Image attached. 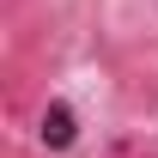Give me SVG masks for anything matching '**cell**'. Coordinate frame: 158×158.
<instances>
[{"label": "cell", "mask_w": 158, "mask_h": 158, "mask_svg": "<svg viewBox=\"0 0 158 158\" xmlns=\"http://www.w3.org/2000/svg\"><path fill=\"white\" fill-rule=\"evenodd\" d=\"M73 140H79V116L67 103H49V110H43V146H49V152H67Z\"/></svg>", "instance_id": "cell-1"}]
</instances>
